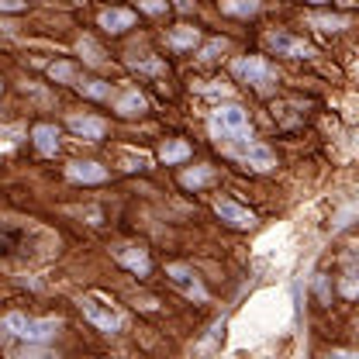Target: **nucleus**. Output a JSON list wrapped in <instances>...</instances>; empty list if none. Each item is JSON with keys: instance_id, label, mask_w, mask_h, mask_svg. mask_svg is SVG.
I'll use <instances>...</instances> for the list:
<instances>
[{"instance_id": "nucleus-1", "label": "nucleus", "mask_w": 359, "mask_h": 359, "mask_svg": "<svg viewBox=\"0 0 359 359\" xmlns=\"http://www.w3.org/2000/svg\"><path fill=\"white\" fill-rule=\"evenodd\" d=\"M208 132H211V138H215L222 149L224 145H242V142L252 138L249 114H245V107H238V104H222L218 111H211Z\"/></svg>"}, {"instance_id": "nucleus-2", "label": "nucleus", "mask_w": 359, "mask_h": 359, "mask_svg": "<svg viewBox=\"0 0 359 359\" xmlns=\"http://www.w3.org/2000/svg\"><path fill=\"white\" fill-rule=\"evenodd\" d=\"M62 328V318H28L21 311H11L4 321H0V332L4 335H18L25 342H48L55 332Z\"/></svg>"}, {"instance_id": "nucleus-3", "label": "nucleus", "mask_w": 359, "mask_h": 359, "mask_svg": "<svg viewBox=\"0 0 359 359\" xmlns=\"http://www.w3.org/2000/svg\"><path fill=\"white\" fill-rule=\"evenodd\" d=\"M231 73L242 83H249L256 93H269V90L276 87V69L269 66L263 55H242V59H235L231 62Z\"/></svg>"}, {"instance_id": "nucleus-4", "label": "nucleus", "mask_w": 359, "mask_h": 359, "mask_svg": "<svg viewBox=\"0 0 359 359\" xmlns=\"http://www.w3.org/2000/svg\"><path fill=\"white\" fill-rule=\"evenodd\" d=\"M224 156H231L235 163H242L245 170H256V173H269L276 166V156L273 149L263 142H242V145H224Z\"/></svg>"}, {"instance_id": "nucleus-5", "label": "nucleus", "mask_w": 359, "mask_h": 359, "mask_svg": "<svg viewBox=\"0 0 359 359\" xmlns=\"http://www.w3.org/2000/svg\"><path fill=\"white\" fill-rule=\"evenodd\" d=\"M80 308L87 314V321L93 328H100V332H107V335H114V332H121L125 328V314L114 311L111 304H104L100 297H83L80 301Z\"/></svg>"}, {"instance_id": "nucleus-6", "label": "nucleus", "mask_w": 359, "mask_h": 359, "mask_svg": "<svg viewBox=\"0 0 359 359\" xmlns=\"http://www.w3.org/2000/svg\"><path fill=\"white\" fill-rule=\"evenodd\" d=\"M166 276L177 283L187 297H194V301H208V290H204V283L197 280V273H194L190 266H183V263H170V266H166Z\"/></svg>"}, {"instance_id": "nucleus-7", "label": "nucleus", "mask_w": 359, "mask_h": 359, "mask_svg": "<svg viewBox=\"0 0 359 359\" xmlns=\"http://www.w3.org/2000/svg\"><path fill=\"white\" fill-rule=\"evenodd\" d=\"M266 45L276 52V55H290V59H311L314 48L304 39H294V35H287V32H276V35H269Z\"/></svg>"}, {"instance_id": "nucleus-8", "label": "nucleus", "mask_w": 359, "mask_h": 359, "mask_svg": "<svg viewBox=\"0 0 359 359\" xmlns=\"http://www.w3.org/2000/svg\"><path fill=\"white\" fill-rule=\"evenodd\" d=\"M114 97V111L121 114V118H138V114H145L149 111V100H145V93L135 87H125L118 90V93H111Z\"/></svg>"}, {"instance_id": "nucleus-9", "label": "nucleus", "mask_w": 359, "mask_h": 359, "mask_svg": "<svg viewBox=\"0 0 359 359\" xmlns=\"http://www.w3.org/2000/svg\"><path fill=\"white\" fill-rule=\"evenodd\" d=\"M114 259H118L125 269H132L135 276H149V269H152L149 252L138 249V245H114Z\"/></svg>"}, {"instance_id": "nucleus-10", "label": "nucleus", "mask_w": 359, "mask_h": 359, "mask_svg": "<svg viewBox=\"0 0 359 359\" xmlns=\"http://www.w3.org/2000/svg\"><path fill=\"white\" fill-rule=\"evenodd\" d=\"M97 25H100L107 35H121V32H128L135 25V11H128V7H107V11H100Z\"/></svg>"}, {"instance_id": "nucleus-11", "label": "nucleus", "mask_w": 359, "mask_h": 359, "mask_svg": "<svg viewBox=\"0 0 359 359\" xmlns=\"http://www.w3.org/2000/svg\"><path fill=\"white\" fill-rule=\"evenodd\" d=\"M215 215L222 218V222H228L231 228H252L256 224V215L249 211V208H242V204H235V201H218L215 204Z\"/></svg>"}, {"instance_id": "nucleus-12", "label": "nucleus", "mask_w": 359, "mask_h": 359, "mask_svg": "<svg viewBox=\"0 0 359 359\" xmlns=\"http://www.w3.org/2000/svg\"><path fill=\"white\" fill-rule=\"evenodd\" d=\"M69 128L76 135H83V138H90V142H97V138L107 135V121L97 118V114H73L69 118Z\"/></svg>"}, {"instance_id": "nucleus-13", "label": "nucleus", "mask_w": 359, "mask_h": 359, "mask_svg": "<svg viewBox=\"0 0 359 359\" xmlns=\"http://www.w3.org/2000/svg\"><path fill=\"white\" fill-rule=\"evenodd\" d=\"M66 177L73 180V183H104L107 180V170L100 166V163H69L66 166Z\"/></svg>"}, {"instance_id": "nucleus-14", "label": "nucleus", "mask_w": 359, "mask_h": 359, "mask_svg": "<svg viewBox=\"0 0 359 359\" xmlns=\"http://www.w3.org/2000/svg\"><path fill=\"white\" fill-rule=\"evenodd\" d=\"M32 142L42 156H55L59 152V128L55 125H35L32 128Z\"/></svg>"}, {"instance_id": "nucleus-15", "label": "nucleus", "mask_w": 359, "mask_h": 359, "mask_svg": "<svg viewBox=\"0 0 359 359\" xmlns=\"http://www.w3.org/2000/svg\"><path fill=\"white\" fill-rule=\"evenodd\" d=\"M194 45H201V32H197L194 25H177V28L170 32V48L187 52V48H194Z\"/></svg>"}, {"instance_id": "nucleus-16", "label": "nucleus", "mask_w": 359, "mask_h": 359, "mask_svg": "<svg viewBox=\"0 0 359 359\" xmlns=\"http://www.w3.org/2000/svg\"><path fill=\"white\" fill-rule=\"evenodd\" d=\"M76 52L83 55V62H87V66H93V69H100V66L107 62V59H104V48H100V45L93 42L90 35H83V39L76 42Z\"/></svg>"}, {"instance_id": "nucleus-17", "label": "nucleus", "mask_w": 359, "mask_h": 359, "mask_svg": "<svg viewBox=\"0 0 359 359\" xmlns=\"http://www.w3.org/2000/svg\"><path fill=\"white\" fill-rule=\"evenodd\" d=\"M128 66L138 69V73H152V76H163V73H166V62H163V59H156V55H138V52L128 55Z\"/></svg>"}, {"instance_id": "nucleus-18", "label": "nucleus", "mask_w": 359, "mask_h": 359, "mask_svg": "<svg viewBox=\"0 0 359 359\" xmlns=\"http://www.w3.org/2000/svg\"><path fill=\"white\" fill-rule=\"evenodd\" d=\"M308 25H314L318 32H342V28H349V18H342V14H308Z\"/></svg>"}, {"instance_id": "nucleus-19", "label": "nucleus", "mask_w": 359, "mask_h": 359, "mask_svg": "<svg viewBox=\"0 0 359 359\" xmlns=\"http://www.w3.org/2000/svg\"><path fill=\"white\" fill-rule=\"evenodd\" d=\"M187 159H190V145H187V142H166V145L159 149V163H166V166L187 163Z\"/></svg>"}, {"instance_id": "nucleus-20", "label": "nucleus", "mask_w": 359, "mask_h": 359, "mask_svg": "<svg viewBox=\"0 0 359 359\" xmlns=\"http://www.w3.org/2000/svg\"><path fill=\"white\" fill-rule=\"evenodd\" d=\"M211 180H215V170H211V166H194V170H183L180 183H183L187 190H197V187H204V183H211Z\"/></svg>"}, {"instance_id": "nucleus-21", "label": "nucleus", "mask_w": 359, "mask_h": 359, "mask_svg": "<svg viewBox=\"0 0 359 359\" xmlns=\"http://www.w3.org/2000/svg\"><path fill=\"white\" fill-rule=\"evenodd\" d=\"M222 11L231 18H252L259 14V0H222Z\"/></svg>"}, {"instance_id": "nucleus-22", "label": "nucleus", "mask_w": 359, "mask_h": 359, "mask_svg": "<svg viewBox=\"0 0 359 359\" xmlns=\"http://www.w3.org/2000/svg\"><path fill=\"white\" fill-rule=\"evenodd\" d=\"M80 87V93L83 97H90V100H111V83H104V80H83V83H76Z\"/></svg>"}, {"instance_id": "nucleus-23", "label": "nucleus", "mask_w": 359, "mask_h": 359, "mask_svg": "<svg viewBox=\"0 0 359 359\" xmlns=\"http://www.w3.org/2000/svg\"><path fill=\"white\" fill-rule=\"evenodd\" d=\"M48 80H55V83H76V66L73 62H52L48 66Z\"/></svg>"}, {"instance_id": "nucleus-24", "label": "nucleus", "mask_w": 359, "mask_h": 359, "mask_svg": "<svg viewBox=\"0 0 359 359\" xmlns=\"http://www.w3.org/2000/svg\"><path fill=\"white\" fill-rule=\"evenodd\" d=\"M224 48H228V42H224V39H211L208 45H201L197 59H201V62H211V59H218V55H222Z\"/></svg>"}, {"instance_id": "nucleus-25", "label": "nucleus", "mask_w": 359, "mask_h": 359, "mask_svg": "<svg viewBox=\"0 0 359 359\" xmlns=\"http://www.w3.org/2000/svg\"><path fill=\"white\" fill-rule=\"evenodd\" d=\"M138 7H142L145 14H163L170 4H166V0H138Z\"/></svg>"}, {"instance_id": "nucleus-26", "label": "nucleus", "mask_w": 359, "mask_h": 359, "mask_svg": "<svg viewBox=\"0 0 359 359\" xmlns=\"http://www.w3.org/2000/svg\"><path fill=\"white\" fill-rule=\"evenodd\" d=\"M342 294H346V297H356V294H359L356 273H353V269H349V273H346V280H342Z\"/></svg>"}, {"instance_id": "nucleus-27", "label": "nucleus", "mask_w": 359, "mask_h": 359, "mask_svg": "<svg viewBox=\"0 0 359 359\" xmlns=\"http://www.w3.org/2000/svg\"><path fill=\"white\" fill-rule=\"evenodd\" d=\"M0 11H25V0H0Z\"/></svg>"}, {"instance_id": "nucleus-28", "label": "nucleus", "mask_w": 359, "mask_h": 359, "mask_svg": "<svg viewBox=\"0 0 359 359\" xmlns=\"http://www.w3.org/2000/svg\"><path fill=\"white\" fill-rule=\"evenodd\" d=\"M0 135H7L11 142H18V135H25V128L21 125H11V128H0Z\"/></svg>"}, {"instance_id": "nucleus-29", "label": "nucleus", "mask_w": 359, "mask_h": 359, "mask_svg": "<svg viewBox=\"0 0 359 359\" xmlns=\"http://www.w3.org/2000/svg\"><path fill=\"white\" fill-rule=\"evenodd\" d=\"M349 218H353V204H349V208H346V211L335 218V228H346V224H349Z\"/></svg>"}, {"instance_id": "nucleus-30", "label": "nucleus", "mask_w": 359, "mask_h": 359, "mask_svg": "<svg viewBox=\"0 0 359 359\" xmlns=\"http://www.w3.org/2000/svg\"><path fill=\"white\" fill-rule=\"evenodd\" d=\"M197 90H201V93H231L228 87H197Z\"/></svg>"}, {"instance_id": "nucleus-31", "label": "nucleus", "mask_w": 359, "mask_h": 359, "mask_svg": "<svg viewBox=\"0 0 359 359\" xmlns=\"http://www.w3.org/2000/svg\"><path fill=\"white\" fill-rule=\"evenodd\" d=\"M177 7L180 11H190V7H194V0H177Z\"/></svg>"}, {"instance_id": "nucleus-32", "label": "nucleus", "mask_w": 359, "mask_h": 359, "mask_svg": "<svg viewBox=\"0 0 359 359\" xmlns=\"http://www.w3.org/2000/svg\"><path fill=\"white\" fill-rule=\"evenodd\" d=\"M311 4H321V0H311Z\"/></svg>"}]
</instances>
